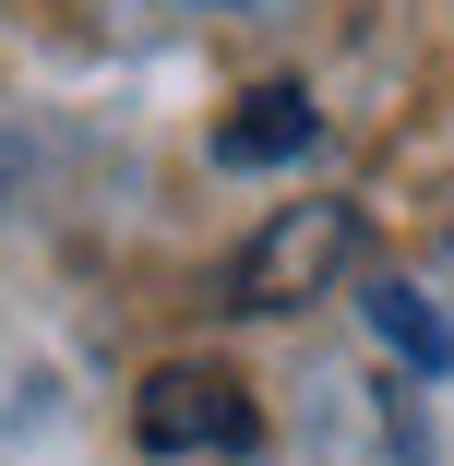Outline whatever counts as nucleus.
<instances>
[{
    "label": "nucleus",
    "instance_id": "1",
    "mask_svg": "<svg viewBox=\"0 0 454 466\" xmlns=\"http://www.w3.org/2000/svg\"><path fill=\"white\" fill-rule=\"evenodd\" d=\"M347 263H358V204H288V216H263L251 251L227 263V311H299V299L335 288Z\"/></svg>",
    "mask_w": 454,
    "mask_h": 466
},
{
    "label": "nucleus",
    "instance_id": "2",
    "mask_svg": "<svg viewBox=\"0 0 454 466\" xmlns=\"http://www.w3.org/2000/svg\"><path fill=\"white\" fill-rule=\"evenodd\" d=\"M251 395L227 383V370H192V359H179V370H156V383H144V407H132V442L144 454H251Z\"/></svg>",
    "mask_w": 454,
    "mask_h": 466
},
{
    "label": "nucleus",
    "instance_id": "3",
    "mask_svg": "<svg viewBox=\"0 0 454 466\" xmlns=\"http://www.w3.org/2000/svg\"><path fill=\"white\" fill-rule=\"evenodd\" d=\"M311 132H323V120H311V96H299V84H251V96L216 120V167H288Z\"/></svg>",
    "mask_w": 454,
    "mask_h": 466
},
{
    "label": "nucleus",
    "instance_id": "4",
    "mask_svg": "<svg viewBox=\"0 0 454 466\" xmlns=\"http://www.w3.org/2000/svg\"><path fill=\"white\" fill-rule=\"evenodd\" d=\"M371 323H383V347H395L407 370H442V359H454V323L407 288V275H383V288H371Z\"/></svg>",
    "mask_w": 454,
    "mask_h": 466
}]
</instances>
